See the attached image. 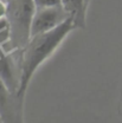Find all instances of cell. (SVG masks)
I'll list each match as a JSON object with an SVG mask.
<instances>
[{
  "mask_svg": "<svg viewBox=\"0 0 122 123\" xmlns=\"http://www.w3.org/2000/svg\"><path fill=\"white\" fill-rule=\"evenodd\" d=\"M75 27L77 26L74 17L71 15L53 30L32 36L26 45L23 47L19 69V86L17 91V97L20 104H23L26 89L37 69L56 51V49L61 45L68 33Z\"/></svg>",
  "mask_w": 122,
  "mask_h": 123,
  "instance_id": "obj_1",
  "label": "cell"
},
{
  "mask_svg": "<svg viewBox=\"0 0 122 123\" xmlns=\"http://www.w3.org/2000/svg\"><path fill=\"white\" fill-rule=\"evenodd\" d=\"M7 18L12 31V43L23 47L31 38V24L36 13L33 0H8Z\"/></svg>",
  "mask_w": 122,
  "mask_h": 123,
  "instance_id": "obj_2",
  "label": "cell"
},
{
  "mask_svg": "<svg viewBox=\"0 0 122 123\" xmlns=\"http://www.w3.org/2000/svg\"><path fill=\"white\" fill-rule=\"evenodd\" d=\"M69 17L71 15L64 10L63 6L37 8L31 24V37L53 30Z\"/></svg>",
  "mask_w": 122,
  "mask_h": 123,
  "instance_id": "obj_3",
  "label": "cell"
},
{
  "mask_svg": "<svg viewBox=\"0 0 122 123\" xmlns=\"http://www.w3.org/2000/svg\"><path fill=\"white\" fill-rule=\"evenodd\" d=\"M0 78L5 82V84L8 86V89L12 92L18 91L19 86V79L15 78L13 59L0 51Z\"/></svg>",
  "mask_w": 122,
  "mask_h": 123,
  "instance_id": "obj_4",
  "label": "cell"
},
{
  "mask_svg": "<svg viewBox=\"0 0 122 123\" xmlns=\"http://www.w3.org/2000/svg\"><path fill=\"white\" fill-rule=\"evenodd\" d=\"M87 0H62V6L70 15L74 17L76 26H84Z\"/></svg>",
  "mask_w": 122,
  "mask_h": 123,
  "instance_id": "obj_5",
  "label": "cell"
},
{
  "mask_svg": "<svg viewBox=\"0 0 122 123\" xmlns=\"http://www.w3.org/2000/svg\"><path fill=\"white\" fill-rule=\"evenodd\" d=\"M11 93L12 91L5 84V82L0 78V116H1L2 121L10 117Z\"/></svg>",
  "mask_w": 122,
  "mask_h": 123,
  "instance_id": "obj_6",
  "label": "cell"
},
{
  "mask_svg": "<svg viewBox=\"0 0 122 123\" xmlns=\"http://www.w3.org/2000/svg\"><path fill=\"white\" fill-rule=\"evenodd\" d=\"M37 8H45V7H55L62 6V0H33Z\"/></svg>",
  "mask_w": 122,
  "mask_h": 123,
  "instance_id": "obj_7",
  "label": "cell"
},
{
  "mask_svg": "<svg viewBox=\"0 0 122 123\" xmlns=\"http://www.w3.org/2000/svg\"><path fill=\"white\" fill-rule=\"evenodd\" d=\"M7 8H8L7 1H5V0H0V19L7 15Z\"/></svg>",
  "mask_w": 122,
  "mask_h": 123,
  "instance_id": "obj_8",
  "label": "cell"
},
{
  "mask_svg": "<svg viewBox=\"0 0 122 123\" xmlns=\"http://www.w3.org/2000/svg\"><path fill=\"white\" fill-rule=\"evenodd\" d=\"M1 121H2V118H1V116H0V122H1Z\"/></svg>",
  "mask_w": 122,
  "mask_h": 123,
  "instance_id": "obj_9",
  "label": "cell"
},
{
  "mask_svg": "<svg viewBox=\"0 0 122 123\" xmlns=\"http://www.w3.org/2000/svg\"><path fill=\"white\" fill-rule=\"evenodd\" d=\"M88 1H89V0H87V2H88Z\"/></svg>",
  "mask_w": 122,
  "mask_h": 123,
  "instance_id": "obj_10",
  "label": "cell"
}]
</instances>
